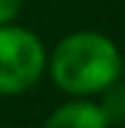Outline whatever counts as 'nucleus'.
Returning <instances> with one entry per match:
<instances>
[{"label": "nucleus", "instance_id": "7", "mask_svg": "<svg viewBox=\"0 0 125 128\" xmlns=\"http://www.w3.org/2000/svg\"><path fill=\"white\" fill-rule=\"evenodd\" d=\"M0 128H7V126H0Z\"/></svg>", "mask_w": 125, "mask_h": 128}, {"label": "nucleus", "instance_id": "3", "mask_svg": "<svg viewBox=\"0 0 125 128\" xmlns=\"http://www.w3.org/2000/svg\"><path fill=\"white\" fill-rule=\"evenodd\" d=\"M42 128H110L98 104H91L86 98H74L69 104H62L59 108L47 116Z\"/></svg>", "mask_w": 125, "mask_h": 128}, {"label": "nucleus", "instance_id": "5", "mask_svg": "<svg viewBox=\"0 0 125 128\" xmlns=\"http://www.w3.org/2000/svg\"><path fill=\"white\" fill-rule=\"evenodd\" d=\"M22 10V0H0V25H10Z\"/></svg>", "mask_w": 125, "mask_h": 128}, {"label": "nucleus", "instance_id": "1", "mask_svg": "<svg viewBox=\"0 0 125 128\" xmlns=\"http://www.w3.org/2000/svg\"><path fill=\"white\" fill-rule=\"evenodd\" d=\"M123 57L115 42L101 32L81 30L66 34L52 52V79L71 96L101 94L108 84L120 79Z\"/></svg>", "mask_w": 125, "mask_h": 128}, {"label": "nucleus", "instance_id": "4", "mask_svg": "<svg viewBox=\"0 0 125 128\" xmlns=\"http://www.w3.org/2000/svg\"><path fill=\"white\" fill-rule=\"evenodd\" d=\"M101 94H103V98H101L98 106L106 116L108 126H123L125 123V81L115 79Z\"/></svg>", "mask_w": 125, "mask_h": 128}, {"label": "nucleus", "instance_id": "2", "mask_svg": "<svg viewBox=\"0 0 125 128\" xmlns=\"http://www.w3.org/2000/svg\"><path fill=\"white\" fill-rule=\"evenodd\" d=\"M47 66V49L34 32L0 25V96L32 89Z\"/></svg>", "mask_w": 125, "mask_h": 128}, {"label": "nucleus", "instance_id": "6", "mask_svg": "<svg viewBox=\"0 0 125 128\" xmlns=\"http://www.w3.org/2000/svg\"><path fill=\"white\" fill-rule=\"evenodd\" d=\"M120 76H123V81H125V62H123V66H120Z\"/></svg>", "mask_w": 125, "mask_h": 128}]
</instances>
